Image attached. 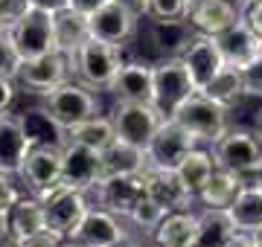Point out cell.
Returning <instances> with one entry per match:
<instances>
[{
  "label": "cell",
  "mask_w": 262,
  "mask_h": 247,
  "mask_svg": "<svg viewBox=\"0 0 262 247\" xmlns=\"http://www.w3.org/2000/svg\"><path fill=\"white\" fill-rule=\"evenodd\" d=\"M245 79H248V87L251 90H256V93H262V56L253 61V67L245 73Z\"/></svg>",
  "instance_id": "41"
},
{
  "label": "cell",
  "mask_w": 262,
  "mask_h": 247,
  "mask_svg": "<svg viewBox=\"0 0 262 247\" xmlns=\"http://www.w3.org/2000/svg\"><path fill=\"white\" fill-rule=\"evenodd\" d=\"M215 169H219V163H215L213 149H210V145H195V149L181 160L178 175L184 178V183H187L189 189H192V195H198L201 186L213 178Z\"/></svg>",
  "instance_id": "32"
},
{
  "label": "cell",
  "mask_w": 262,
  "mask_h": 247,
  "mask_svg": "<svg viewBox=\"0 0 262 247\" xmlns=\"http://www.w3.org/2000/svg\"><path fill=\"white\" fill-rule=\"evenodd\" d=\"M151 247H195L198 241V212L195 209H178L166 212L155 233L149 236Z\"/></svg>",
  "instance_id": "22"
},
{
  "label": "cell",
  "mask_w": 262,
  "mask_h": 247,
  "mask_svg": "<svg viewBox=\"0 0 262 247\" xmlns=\"http://www.w3.org/2000/svg\"><path fill=\"white\" fill-rule=\"evenodd\" d=\"M195 90L198 87L181 56L155 61V99L151 102H155V108L163 116H172Z\"/></svg>",
  "instance_id": "8"
},
{
  "label": "cell",
  "mask_w": 262,
  "mask_h": 247,
  "mask_svg": "<svg viewBox=\"0 0 262 247\" xmlns=\"http://www.w3.org/2000/svg\"><path fill=\"white\" fill-rule=\"evenodd\" d=\"M128 9H134L140 18H146V12H149V0H122Z\"/></svg>",
  "instance_id": "45"
},
{
  "label": "cell",
  "mask_w": 262,
  "mask_h": 247,
  "mask_svg": "<svg viewBox=\"0 0 262 247\" xmlns=\"http://www.w3.org/2000/svg\"><path fill=\"white\" fill-rule=\"evenodd\" d=\"M248 181H251V183H256V186H259V189H262V166H259V169H256V171H253V175H251V178H248Z\"/></svg>",
  "instance_id": "48"
},
{
  "label": "cell",
  "mask_w": 262,
  "mask_h": 247,
  "mask_svg": "<svg viewBox=\"0 0 262 247\" xmlns=\"http://www.w3.org/2000/svg\"><path fill=\"white\" fill-rule=\"evenodd\" d=\"M114 140H117V128H114V119L105 114H96L84 122L73 125V128H67V143L88 145L94 152H105Z\"/></svg>",
  "instance_id": "30"
},
{
  "label": "cell",
  "mask_w": 262,
  "mask_h": 247,
  "mask_svg": "<svg viewBox=\"0 0 262 247\" xmlns=\"http://www.w3.org/2000/svg\"><path fill=\"white\" fill-rule=\"evenodd\" d=\"M29 149L32 145H29L27 134L20 128V116L12 114V111L0 114V171L12 175V178H20Z\"/></svg>",
  "instance_id": "21"
},
{
  "label": "cell",
  "mask_w": 262,
  "mask_h": 247,
  "mask_svg": "<svg viewBox=\"0 0 262 247\" xmlns=\"http://www.w3.org/2000/svg\"><path fill=\"white\" fill-rule=\"evenodd\" d=\"M149 20V41L158 58H172L184 56L187 47L195 38V29L189 27V20Z\"/></svg>",
  "instance_id": "24"
},
{
  "label": "cell",
  "mask_w": 262,
  "mask_h": 247,
  "mask_svg": "<svg viewBox=\"0 0 262 247\" xmlns=\"http://www.w3.org/2000/svg\"><path fill=\"white\" fill-rule=\"evenodd\" d=\"M29 9H32L29 0H0V32L9 29L18 18H24Z\"/></svg>",
  "instance_id": "37"
},
{
  "label": "cell",
  "mask_w": 262,
  "mask_h": 247,
  "mask_svg": "<svg viewBox=\"0 0 262 247\" xmlns=\"http://www.w3.org/2000/svg\"><path fill=\"white\" fill-rule=\"evenodd\" d=\"M215 41H219V50L225 56V64L236 67L242 73H248L253 67V61L262 56V35L245 18H239L222 35H215Z\"/></svg>",
  "instance_id": "14"
},
{
  "label": "cell",
  "mask_w": 262,
  "mask_h": 247,
  "mask_svg": "<svg viewBox=\"0 0 262 247\" xmlns=\"http://www.w3.org/2000/svg\"><path fill=\"white\" fill-rule=\"evenodd\" d=\"M20 128L27 134L29 145H67V128L50 114L44 105L20 111Z\"/></svg>",
  "instance_id": "26"
},
{
  "label": "cell",
  "mask_w": 262,
  "mask_h": 247,
  "mask_svg": "<svg viewBox=\"0 0 262 247\" xmlns=\"http://www.w3.org/2000/svg\"><path fill=\"white\" fill-rule=\"evenodd\" d=\"M192 0H149L146 18L151 20H187Z\"/></svg>",
  "instance_id": "35"
},
{
  "label": "cell",
  "mask_w": 262,
  "mask_h": 247,
  "mask_svg": "<svg viewBox=\"0 0 262 247\" xmlns=\"http://www.w3.org/2000/svg\"><path fill=\"white\" fill-rule=\"evenodd\" d=\"M122 64H125V47H117V44H108L91 35L73 53V79H79L96 93H105V90L111 93L114 79Z\"/></svg>",
  "instance_id": "2"
},
{
  "label": "cell",
  "mask_w": 262,
  "mask_h": 247,
  "mask_svg": "<svg viewBox=\"0 0 262 247\" xmlns=\"http://www.w3.org/2000/svg\"><path fill=\"white\" fill-rule=\"evenodd\" d=\"M172 119H175L198 145H213V143H219L227 134V128H230V108H225L222 102H215L213 96L195 90V93L172 114Z\"/></svg>",
  "instance_id": "3"
},
{
  "label": "cell",
  "mask_w": 262,
  "mask_h": 247,
  "mask_svg": "<svg viewBox=\"0 0 262 247\" xmlns=\"http://www.w3.org/2000/svg\"><path fill=\"white\" fill-rule=\"evenodd\" d=\"M64 145H32L20 169V183L27 192H44L61 181Z\"/></svg>",
  "instance_id": "13"
},
{
  "label": "cell",
  "mask_w": 262,
  "mask_h": 247,
  "mask_svg": "<svg viewBox=\"0 0 262 247\" xmlns=\"http://www.w3.org/2000/svg\"><path fill=\"white\" fill-rule=\"evenodd\" d=\"M0 41L9 53V67L24 58H38L44 53L58 50L56 41V15L41 9H29L24 18H18L9 29L0 32Z\"/></svg>",
  "instance_id": "1"
},
{
  "label": "cell",
  "mask_w": 262,
  "mask_h": 247,
  "mask_svg": "<svg viewBox=\"0 0 262 247\" xmlns=\"http://www.w3.org/2000/svg\"><path fill=\"white\" fill-rule=\"evenodd\" d=\"M239 3H242V6H245V3H251V0H239Z\"/></svg>",
  "instance_id": "52"
},
{
  "label": "cell",
  "mask_w": 262,
  "mask_h": 247,
  "mask_svg": "<svg viewBox=\"0 0 262 247\" xmlns=\"http://www.w3.org/2000/svg\"><path fill=\"white\" fill-rule=\"evenodd\" d=\"M251 87H248V79H245L242 70H236V67H225L219 76L210 82V85L201 90V93L213 96L215 102H222L225 108H233L245 93H248Z\"/></svg>",
  "instance_id": "33"
},
{
  "label": "cell",
  "mask_w": 262,
  "mask_h": 247,
  "mask_svg": "<svg viewBox=\"0 0 262 247\" xmlns=\"http://www.w3.org/2000/svg\"><path fill=\"white\" fill-rule=\"evenodd\" d=\"M195 140L181 128L172 116L163 119L158 134L146 145V157H149V169H178L181 160L195 149Z\"/></svg>",
  "instance_id": "12"
},
{
  "label": "cell",
  "mask_w": 262,
  "mask_h": 247,
  "mask_svg": "<svg viewBox=\"0 0 262 247\" xmlns=\"http://www.w3.org/2000/svg\"><path fill=\"white\" fill-rule=\"evenodd\" d=\"M29 6L32 9H41V12H61V9H67L70 6V0H29Z\"/></svg>",
  "instance_id": "43"
},
{
  "label": "cell",
  "mask_w": 262,
  "mask_h": 247,
  "mask_svg": "<svg viewBox=\"0 0 262 247\" xmlns=\"http://www.w3.org/2000/svg\"><path fill=\"white\" fill-rule=\"evenodd\" d=\"M163 215H166V212H163V209H160L158 204H155V201L146 195V198H143L140 204L134 207V212L128 215V224L137 230V233H143V236L149 238L151 233H155V227L163 221Z\"/></svg>",
  "instance_id": "34"
},
{
  "label": "cell",
  "mask_w": 262,
  "mask_h": 247,
  "mask_svg": "<svg viewBox=\"0 0 262 247\" xmlns=\"http://www.w3.org/2000/svg\"><path fill=\"white\" fill-rule=\"evenodd\" d=\"M12 76L20 85V90L44 99L56 87L73 79V56L64 50H53L38 58H24V61L12 64Z\"/></svg>",
  "instance_id": "4"
},
{
  "label": "cell",
  "mask_w": 262,
  "mask_h": 247,
  "mask_svg": "<svg viewBox=\"0 0 262 247\" xmlns=\"http://www.w3.org/2000/svg\"><path fill=\"white\" fill-rule=\"evenodd\" d=\"M88 20H91V35L94 38L117 44V47H128L137 35V23L143 18L134 9H128L122 0H108L102 9H96Z\"/></svg>",
  "instance_id": "10"
},
{
  "label": "cell",
  "mask_w": 262,
  "mask_h": 247,
  "mask_svg": "<svg viewBox=\"0 0 262 247\" xmlns=\"http://www.w3.org/2000/svg\"><path fill=\"white\" fill-rule=\"evenodd\" d=\"M64 236L56 233V230H44V233H38V236L27 238V241H20L18 247H61Z\"/></svg>",
  "instance_id": "39"
},
{
  "label": "cell",
  "mask_w": 262,
  "mask_h": 247,
  "mask_svg": "<svg viewBox=\"0 0 262 247\" xmlns=\"http://www.w3.org/2000/svg\"><path fill=\"white\" fill-rule=\"evenodd\" d=\"M50 230L47 224V212H44V204L38 198L35 192H20V198L9 207V233L15 241H27V238L38 236Z\"/></svg>",
  "instance_id": "23"
},
{
  "label": "cell",
  "mask_w": 262,
  "mask_h": 247,
  "mask_svg": "<svg viewBox=\"0 0 262 247\" xmlns=\"http://www.w3.org/2000/svg\"><path fill=\"white\" fill-rule=\"evenodd\" d=\"M253 247H262V230L259 233H253Z\"/></svg>",
  "instance_id": "49"
},
{
  "label": "cell",
  "mask_w": 262,
  "mask_h": 247,
  "mask_svg": "<svg viewBox=\"0 0 262 247\" xmlns=\"http://www.w3.org/2000/svg\"><path fill=\"white\" fill-rule=\"evenodd\" d=\"M236 224L227 209H198V241L195 247H230L236 238Z\"/></svg>",
  "instance_id": "28"
},
{
  "label": "cell",
  "mask_w": 262,
  "mask_h": 247,
  "mask_svg": "<svg viewBox=\"0 0 262 247\" xmlns=\"http://www.w3.org/2000/svg\"><path fill=\"white\" fill-rule=\"evenodd\" d=\"M146 175L149 171H140V175H117V178H105V181L96 183V204L105 209H111L114 215L128 221V215L134 212V207L140 204L149 189H146Z\"/></svg>",
  "instance_id": "11"
},
{
  "label": "cell",
  "mask_w": 262,
  "mask_h": 247,
  "mask_svg": "<svg viewBox=\"0 0 262 247\" xmlns=\"http://www.w3.org/2000/svg\"><path fill=\"white\" fill-rule=\"evenodd\" d=\"M146 189H149V198L163 212H178V209L195 207V195L184 183L178 169H149V175H146Z\"/></svg>",
  "instance_id": "15"
},
{
  "label": "cell",
  "mask_w": 262,
  "mask_h": 247,
  "mask_svg": "<svg viewBox=\"0 0 262 247\" xmlns=\"http://www.w3.org/2000/svg\"><path fill=\"white\" fill-rule=\"evenodd\" d=\"M125 224L128 221L120 218V215H114L111 209L99 207V204H91V209L84 212L82 224L76 227L73 238H79V241H84L88 247H111L114 241H120L128 230H125Z\"/></svg>",
  "instance_id": "20"
},
{
  "label": "cell",
  "mask_w": 262,
  "mask_h": 247,
  "mask_svg": "<svg viewBox=\"0 0 262 247\" xmlns=\"http://www.w3.org/2000/svg\"><path fill=\"white\" fill-rule=\"evenodd\" d=\"M111 119L120 140L146 149L166 116L155 108V102H117L111 111Z\"/></svg>",
  "instance_id": "9"
},
{
  "label": "cell",
  "mask_w": 262,
  "mask_h": 247,
  "mask_svg": "<svg viewBox=\"0 0 262 247\" xmlns=\"http://www.w3.org/2000/svg\"><path fill=\"white\" fill-rule=\"evenodd\" d=\"M0 247H18V241L12 236H6V233H0Z\"/></svg>",
  "instance_id": "46"
},
{
  "label": "cell",
  "mask_w": 262,
  "mask_h": 247,
  "mask_svg": "<svg viewBox=\"0 0 262 247\" xmlns=\"http://www.w3.org/2000/svg\"><path fill=\"white\" fill-rule=\"evenodd\" d=\"M61 247H88V244H84V241H79V238L70 236V238H64V241H61Z\"/></svg>",
  "instance_id": "47"
},
{
  "label": "cell",
  "mask_w": 262,
  "mask_h": 247,
  "mask_svg": "<svg viewBox=\"0 0 262 247\" xmlns=\"http://www.w3.org/2000/svg\"><path fill=\"white\" fill-rule=\"evenodd\" d=\"M149 244H151V241H149ZM149 244H146V236H143V233H140V236H134V233H125V236H122L120 241H114L111 247H149Z\"/></svg>",
  "instance_id": "44"
},
{
  "label": "cell",
  "mask_w": 262,
  "mask_h": 247,
  "mask_svg": "<svg viewBox=\"0 0 262 247\" xmlns=\"http://www.w3.org/2000/svg\"><path fill=\"white\" fill-rule=\"evenodd\" d=\"M111 93L117 102H151L155 99V61L125 58L114 79Z\"/></svg>",
  "instance_id": "17"
},
{
  "label": "cell",
  "mask_w": 262,
  "mask_h": 247,
  "mask_svg": "<svg viewBox=\"0 0 262 247\" xmlns=\"http://www.w3.org/2000/svg\"><path fill=\"white\" fill-rule=\"evenodd\" d=\"M215 154V163L222 169L239 171L245 178H251L253 171L262 166V137L245 125H230L227 134L219 143L210 145Z\"/></svg>",
  "instance_id": "6"
},
{
  "label": "cell",
  "mask_w": 262,
  "mask_h": 247,
  "mask_svg": "<svg viewBox=\"0 0 262 247\" xmlns=\"http://www.w3.org/2000/svg\"><path fill=\"white\" fill-rule=\"evenodd\" d=\"M105 3H108V0H70V9L82 12V15H88V18H91L96 9H102Z\"/></svg>",
  "instance_id": "42"
},
{
  "label": "cell",
  "mask_w": 262,
  "mask_h": 247,
  "mask_svg": "<svg viewBox=\"0 0 262 247\" xmlns=\"http://www.w3.org/2000/svg\"><path fill=\"white\" fill-rule=\"evenodd\" d=\"M41 105H44L64 128H73V125L84 122V119H91V116L102 114V108H99V93L91 90L88 85H82L79 79H70V82H64L61 87H56L53 93H47L41 99Z\"/></svg>",
  "instance_id": "7"
},
{
  "label": "cell",
  "mask_w": 262,
  "mask_h": 247,
  "mask_svg": "<svg viewBox=\"0 0 262 247\" xmlns=\"http://www.w3.org/2000/svg\"><path fill=\"white\" fill-rule=\"evenodd\" d=\"M256 134L262 137V114H259V122H256Z\"/></svg>",
  "instance_id": "51"
},
{
  "label": "cell",
  "mask_w": 262,
  "mask_h": 247,
  "mask_svg": "<svg viewBox=\"0 0 262 247\" xmlns=\"http://www.w3.org/2000/svg\"><path fill=\"white\" fill-rule=\"evenodd\" d=\"M242 18L239 0H192L187 12L189 27L198 35H222Z\"/></svg>",
  "instance_id": "16"
},
{
  "label": "cell",
  "mask_w": 262,
  "mask_h": 247,
  "mask_svg": "<svg viewBox=\"0 0 262 247\" xmlns=\"http://www.w3.org/2000/svg\"><path fill=\"white\" fill-rule=\"evenodd\" d=\"M99 154H102V181L105 178H117V175H140V171H149L146 149L131 145L125 140H120V137Z\"/></svg>",
  "instance_id": "27"
},
{
  "label": "cell",
  "mask_w": 262,
  "mask_h": 247,
  "mask_svg": "<svg viewBox=\"0 0 262 247\" xmlns=\"http://www.w3.org/2000/svg\"><path fill=\"white\" fill-rule=\"evenodd\" d=\"M181 58H184V64H187L189 76H192V82H195L198 90H204V87L227 67L225 56H222V50H219L215 35H198L195 32L192 44L187 47V53H184Z\"/></svg>",
  "instance_id": "18"
},
{
  "label": "cell",
  "mask_w": 262,
  "mask_h": 247,
  "mask_svg": "<svg viewBox=\"0 0 262 247\" xmlns=\"http://www.w3.org/2000/svg\"><path fill=\"white\" fill-rule=\"evenodd\" d=\"M227 212H230V218H233L239 233H248V236L259 233L262 230V189L248 181L245 189L236 195V201L227 207Z\"/></svg>",
  "instance_id": "29"
},
{
  "label": "cell",
  "mask_w": 262,
  "mask_h": 247,
  "mask_svg": "<svg viewBox=\"0 0 262 247\" xmlns=\"http://www.w3.org/2000/svg\"><path fill=\"white\" fill-rule=\"evenodd\" d=\"M248 178L239 175V171H230V169H219L213 171V178L201 186V192L195 195V204L204 209H227L230 204L236 201V195L245 189Z\"/></svg>",
  "instance_id": "25"
},
{
  "label": "cell",
  "mask_w": 262,
  "mask_h": 247,
  "mask_svg": "<svg viewBox=\"0 0 262 247\" xmlns=\"http://www.w3.org/2000/svg\"><path fill=\"white\" fill-rule=\"evenodd\" d=\"M18 93H20V85L15 82L12 70H3V67H0V114L12 111V105H15V99H18Z\"/></svg>",
  "instance_id": "36"
},
{
  "label": "cell",
  "mask_w": 262,
  "mask_h": 247,
  "mask_svg": "<svg viewBox=\"0 0 262 247\" xmlns=\"http://www.w3.org/2000/svg\"><path fill=\"white\" fill-rule=\"evenodd\" d=\"M242 18L262 35V0H251V3H245V6H242Z\"/></svg>",
  "instance_id": "40"
},
{
  "label": "cell",
  "mask_w": 262,
  "mask_h": 247,
  "mask_svg": "<svg viewBox=\"0 0 262 247\" xmlns=\"http://www.w3.org/2000/svg\"><path fill=\"white\" fill-rule=\"evenodd\" d=\"M88 38H91V20H88V15L70 9V6L61 9V12H56V41H58V50H64V53L73 56V53L82 47Z\"/></svg>",
  "instance_id": "31"
},
{
  "label": "cell",
  "mask_w": 262,
  "mask_h": 247,
  "mask_svg": "<svg viewBox=\"0 0 262 247\" xmlns=\"http://www.w3.org/2000/svg\"><path fill=\"white\" fill-rule=\"evenodd\" d=\"M20 192H24V186H18L12 175H3V171H0V209L12 207V204L20 198Z\"/></svg>",
  "instance_id": "38"
},
{
  "label": "cell",
  "mask_w": 262,
  "mask_h": 247,
  "mask_svg": "<svg viewBox=\"0 0 262 247\" xmlns=\"http://www.w3.org/2000/svg\"><path fill=\"white\" fill-rule=\"evenodd\" d=\"M88 195H91V192L76 189V186H70V183H64V181H58L56 186L38 192V198H41V204H44V212H47L50 230L61 233L64 238L73 236L76 227L82 224L84 212L91 209Z\"/></svg>",
  "instance_id": "5"
},
{
  "label": "cell",
  "mask_w": 262,
  "mask_h": 247,
  "mask_svg": "<svg viewBox=\"0 0 262 247\" xmlns=\"http://www.w3.org/2000/svg\"><path fill=\"white\" fill-rule=\"evenodd\" d=\"M3 58H9V53H6V47H3V41H0V67H3Z\"/></svg>",
  "instance_id": "50"
},
{
  "label": "cell",
  "mask_w": 262,
  "mask_h": 247,
  "mask_svg": "<svg viewBox=\"0 0 262 247\" xmlns=\"http://www.w3.org/2000/svg\"><path fill=\"white\" fill-rule=\"evenodd\" d=\"M61 181L76 186V189L94 192L96 183L102 181V154L79 143L64 145V169H61Z\"/></svg>",
  "instance_id": "19"
}]
</instances>
